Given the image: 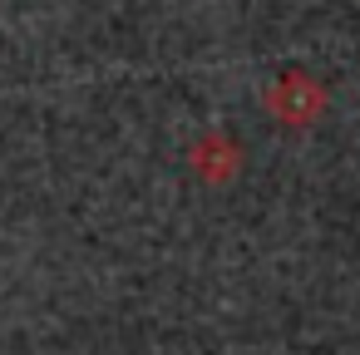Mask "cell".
I'll use <instances>...</instances> for the list:
<instances>
[{
	"label": "cell",
	"instance_id": "2",
	"mask_svg": "<svg viewBox=\"0 0 360 355\" xmlns=\"http://www.w3.org/2000/svg\"><path fill=\"white\" fill-rule=\"evenodd\" d=\"M237 163H242V153H237V143H232L227 134H207V138H198V148H193V173H198L202 183H227V178L237 173Z\"/></svg>",
	"mask_w": 360,
	"mask_h": 355
},
{
	"label": "cell",
	"instance_id": "1",
	"mask_svg": "<svg viewBox=\"0 0 360 355\" xmlns=\"http://www.w3.org/2000/svg\"><path fill=\"white\" fill-rule=\"evenodd\" d=\"M330 104V94H326V84L321 79H311V75H301V70H286L271 89H266V114L281 124V129H311L316 119H321V109Z\"/></svg>",
	"mask_w": 360,
	"mask_h": 355
}]
</instances>
